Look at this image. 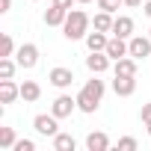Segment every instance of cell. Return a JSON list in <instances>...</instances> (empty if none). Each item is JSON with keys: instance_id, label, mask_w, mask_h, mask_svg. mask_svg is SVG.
I'll use <instances>...</instances> for the list:
<instances>
[{"instance_id": "cell-1", "label": "cell", "mask_w": 151, "mask_h": 151, "mask_svg": "<svg viewBox=\"0 0 151 151\" xmlns=\"http://www.w3.org/2000/svg\"><path fill=\"white\" fill-rule=\"evenodd\" d=\"M89 15L83 12V9H68V18H65V24H62V36L68 39V42H77V39H86L89 36Z\"/></svg>"}, {"instance_id": "cell-2", "label": "cell", "mask_w": 151, "mask_h": 151, "mask_svg": "<svg viewBox=\"0 0 151 151\" xmlns=\"http://www.w3.org/2000/svg\"><path fill=\"white\" fill-rule=\"evenodd\" d=\"M113 92L119 98H130L136 92V74H116L113 77Z\"/></svg>"}, {"instance_id": "cell-3", "label": "cell", "mask_w": 151, "mask_h": 151, "mask_svg": "<svg viewBox=\"0 0 151 151\" xmlns=\"http://www.w3.org/2000/svg\"><path fill=\"white\" fill-rule=\"evenodd\" d=\"M15 59H18L21 68H36V62H39V47H36L33 42H24V45L15 50Z\"/></svg>"}, {"instance_id": "cell-4", "label": "cell", "mask_w": 151, "mask_h": 151, "mask_svg": "<svg viewBox=\"0 0 151 151\" xmlns=\"http://www.w3.org/2000/svg\"><path fill=\"white\" fill-rule=\"evenodd\" d=\"M56 122H59V119H56L53 113H50V116L42 113V116L33 119V127H36V133H42V136H56V133H59V124H56Z\"/></svg>"}, {"instance_id": "cell-5", "label": "cell", "mask_w": 151, "mask_h": 151, "mask_svg": "<svg viewBox=\"0 0 151 151\" xmlns=\"http://www.w3.org/2000/svg\"><path fill=\"white\" fill-rule=\"evenodd\" d=\"M127 50H130L133 59L151 56V36H130V39H127Z\"/></svg>"}, {"instance_id": "cell-6", "label": "cell", "mask_w": 151, "mask_h": 151, "mask_svg": "<svg viewBox=\"0 0 151 151\" xmlns=\"http://www.w3.org/2000/svg\"><path fill=\"white\" fill-rule=\"evenodd\" d=\"M74 110H77V98H71V95H59L53 104H50V113L56 119H68Z\"/></svg>"}, {"instance_id": "cell-7", "label": "cell", "mask_w": 151, "mask_h": 151, "mask_svg": "<svg viewBox=\"0 0 151 151\" xmlns=\"http://www.w3.org/2000/svg\"><path fill=\"white\" fill-rule=\"evenodd\" d=\"M86 68H89L92 74H104V71L110 68V56H107V50H89V56H86Z\"/></svg>"}, {"instance_id": "cell-8", "label": "cell", "mask_w": 151, "mask_h": 151, "mask_svg": "<svg viewBox=\"0 0 151 151\" xmlns=\"http://www.w3.org/2000/svg\"><path fill=\"white\" fill-rule=\"evenodd\" d=\"M47 80H50L56 89H68V86L74 83V71H71V68H62V65H56V68H50Z\"/></svg>"}, {"instance_id": "cell-9", "label": "cell", "mask_w": 151, "mask_h": 151, "mask_svg": "<svg viewBox=\"0 0 151 151\" xmlns=\"http://www.w3.org/2000/svg\"><path fill=\"white\" fill-rule=\"evenodd\" d=\"M130 50H127V39H122V36H113L110 42H107V56L116 62V59H122V56H127Z\"/></svg>"}, {"instance_id": "cell-10", "label": "cell", "mask_w": 151, "mask_h": 151, "mask_svg": "<svg viewBox=\"0 0 151 151\" xmlns=\"http://www.w3.org/2000/svg\"><path fill=\"white\" fill-rule=\"evenodd\" d=\"M113 36L130 39V36H133V18H130V15H119V18L113 21Z\"/></svg>"}, {"instance_id": "cell-11", "label": "cell", "mask_w": 151, "mask_h": 151, "mask_svg": "<svg viewBox=\"0 0 151 151\" xmlns=\"http://www.w3.org/2000/svg\"><path fill=\"white\" fill-rule=\"evenodd\" d=\"M86 148H89V151H107V148H110V136H107L104 130H92V133L86 136Z\"/></svg>"}, {"instance_id": "cell-12", "label": "cell", "mask_w": 151, "mask_h": 151, "mask_svg": "<svg viewBox=\"0 0 151 151\" xmlns=\"http://www.w3.org/2000/svg\"><path fill=\"white\" fill-rule=\"evenodd\" d=\"M83 92L92 98V101H98L101 104V98H104V92H107V86H104V80H98V74H92V80H86V86H83Z\"/></svg>"}, {"instance_id": "cell-13", "label": "cell", "mask_w": 151, "mask_h": 151, "mask_svg": "<svg viewBox=\"0 0 151 151\" xmlns=\"http://www.w3.org/2000/svg\"><path fill=\"white\" fill-rule=\"evenodd\" d=\"M65 18H68V9L53 6V3H50V9L45 12V24H47V27H62V24H65Z\"/></svg>"}, {"instance_id": "cell-14", "label": "cell", "mask_w": 151, "mask_h": 151, "mask_svg": "<svg viewBox=\"0 0 151 151\" xmlns=\"http://www.w3.org/2000/svg\"><path fill=\"white\" fill-rule=\"evenodd\" d=\"M15 98H21V86H15L12 80H0V104H12Z\"/></svg>"}, {"instance_id": "cell-15", "label": "cell", "mask_w": 151, "mask_h": 151, "mask_svg": "<svg viewBox=\"0 0 151 151\" xmlns=\"http://www.w3.org/2000/svg\"><path fill=\"white\" fill-rule=\"evenodd\" d=\"M21 98H24L27 104L39 101V98H42V86H39L36 80H24V83H21Z\"/></svg>"}, {"instance_id": "cell-16", "label": "cell", "mask_w": 151, "mask_h": 151, "mask_svg": "<svg viewBox=\"0 0 151 151\" xmlns=\"http://www.w3.org/2000/svg\"><path fill=\"white\" fill-rule=\"evenodd\" d=\"M107 42H110V36L101 33V30H95V33L86 36V47L89 50H107Z\"/></svg>"}, {"instance_id": "cell-17", "label": "cell", "mask_w": 151, "mask_h": 151, "mask_svg": "<svg viewBox=\"0 0 151 151\" xmlns=\"http://www.w3.org/2000/svg\"><path fill=\"white\" fill-rule=\"evenodd\" d=\"M113 21H116V18H113V12H104V9H101V12L95 15L92 27H95V30H101V33H113Z\"/></svg>"}, {"instance_id": "cell-18", "label": "cell", "mask_w": 151, "mask_h": 151, "mask_svg": "<svg viewBox=\"0 0 151 151\" xmlns=\"http://www.w3.org/2000/svg\"><path fill=\"white\" fill-rule=\"evenodd\" d=\"M15 68H21L18 59H12V56H0V80H12Z\"/></svg>"}, {"instance_id": "cell-19", "label": "cell", "mask_w": 151, "mask_h": 151, "mask_svg": "<svg viewBox=\"0 0 151 151\" xmlns=\"http://www.w3.org/2000/svg\"><path fill=\"white\" fill-rule=\"evenodd\" d=\"M77 148V142H74L71 133H56L53 136V151H74Z\"/></svg>"}, {"instance_id": "cell-20", "label": "cell", "mask_w": 151, "mask_h": 151, "mask_svg": "<svg viewBox=\"0 0 151 151\" xmlns=\"http://www.w3.org/2000/svg\"><path fill=\"white\" fill-rule=\"evenodd\" d=\"M136 62H139V59H133V56L127 53V56L116 59V68H113V71H116V74H136Z\"/></svg>"}, {"instance_id": "cell-21", "label": "cell", "mask_w": 151, "mask_h": 151, "mask_svg": "<svg viewBox=\"0 0 151 151\" xmlns=\"http://www.w3.org/2000/svg\"><path fill=\"white\" fill-rule=\"evenodd\" d=\"M77 110H80V113H86V116H92V113L98 110V101H92V98L80 89V92H77Z\"/></svg>"}, {"instance_id": "cell-22", "label": "cell", "mask_w": 151, "mask_h": 151, "mask_svg": "<svg viewBox=\"0 0 151 151\" xmlns=\"http://www.w3.org/2000/svg\"><path fill=\"white\" fill-rule=\"evenodd\" d=\"M15 142H18V136H15L12 127H0V148H3V151H12Z\"/></svg>"}, {"instance_id": "cell-23", "label": "cell", "mask_w": 151, "mask_h": 151, "mask_svg": "<svg viewBox=\"0 0 151 151\" xmlns=\"http://www.w3.org/2000/svg\"><path fill=\"white\" fill-rule=\"evenodd\" d=\"M18 47H15V39L9 33H3V39H0V56H12Z\"/></svg>"}, {"instance_id": "cell-24", "label": "cell", "mask_w": 151, "mask_h": 151, "mask_svg": "<svg viewBox=\"0 0 151 151\" xmlns=\"http://www.w3.org/2000/svg\"><path fill=\"white\" fill-rule=\"evenodd\" d=\"M139 145H136V139L133 136H122L119 139V151H136Z\"/></svg>"}, {"instance_id": "cell-25", "label": "cell", "mask_w": 151, "mask_h": 151, "mask_svg": "<svg viewBox=\"0 0 151 151\" xmlns=\"http://www.w3.org/2000/svg\"><path fill=\"white\" fill-rule=\"evenodd\" d=\"M122 3H124V0H98V9H104V12H116Z\"/></svg>"}, {"instance_id": "cell-26", "label": "cell", "mask_w": 151, "mask_h": 151, "mask_svg": "<svg viewBox=\"0 0 151 151\" xmlns=\"http://www.w3.org/2000/svg\"><path fill=\"white\" fill-rule=\"evenodd\" d=\"M12 151H36V142H33V139H18V142L12 145Z\"/></svg>"}, {"instance_id": "cell-27", "label": "cell", "mask_w": 151, "mask_h": 151, "mask_svg": "<svg viewBox=\"0 0 151 151\" xmlns=\"http://www.w3.org/2000/svg\"><path fill=\"white\" fill-rule=\"evenodd\" d=\"M139 119H142V124H145V122H151V101H148V104H142V110H139Z\"/></svg>"}, {"instance_id": "cell-28", "label": "cell", "mask_w": 151, "mask_h": 151, "mask_svg": "<svg viewBox=\"0 0 151 151\" xmlns=\"http://www.w3.org/2000/svg\"><path fill=\"white\" fill-rule=\"evenodd\" d=\"M71 3H77V0H53V6H62V9H71Z\"/></svg>"}, {"instance_id": "cell-29", "label": "cell", "mask_w": 151, "mask_h": 151, "mask_svg": "<svg viewBox=\"0 0 151 151\" xmlns=\"http://www.w3.org/2000/svg\"><path fill=\"white\" fill-rule=\"evenodd\" d=\"M9 6H12V0H0V15H6Z\"/></svg>"}, {"instance_id": "cell-30", "label": "cell", "mask_w": 151, "mask_h": 151, "mask_svg": "<svg viewBox=\"0 0 151 151\" xmlns=\"http://www.w3.org/2000/svg\"><path fill=\"white\" fill-rule=\"evenodd\" d=\"M124 6H130V9H136V6H142V0H124Z\"/></svg>"}, {"instance_id": "cell-31", "label": "cell", "mask_w": 151, "mask_h": 151, "mask_svg": "<svg viewBox=\"0 0 151 151\" xmlns=\"http://www.w3.org/2000/svg\"><path fill=\"white\" fill-rule=\"evenodd\" d=\"M142 12H145V15L151 18V0H145V3H142Z\"/></svg>"}, {"instance_id": "cell-32", "label": "cell", "mask_w": 151, "mask_h": 151, "mask_svg": "<svg viewBox=\"0 0 151 151\" xmlns=\"http://www.w3.org/2000/svg\"><path fill=\"white\" fill-rule=\"evenodd\" d=\"M145 130H148V136H151V122H145Z\"/></svg>"}, {"instance_id": "cell-33", "label": "cell", "mask_w": 151, "mask_h": 151, "mask_svg": "<svg viewBox=\"0 0 151 151\" xmlns=\"http://www.w3.org/2000/svg\"><path fill=\"white\" fill-rule=\"evenodd\" d=\"M77 3H92V0H77Z\"/></svg>"}, {"instance_id": "cell-34", "label": "cell", "mask_w": 151, "mask_h": 151, "mask_svg": "<svg viewBox=\"0 0 151 151\" xmlns=\"http://www.w3.org/2000/svg\"><path fill=\"white\" fill-rule=\"evenodd\" d=\"M148 36H151V30H148Z\"/></svg>"}]
</instances>
